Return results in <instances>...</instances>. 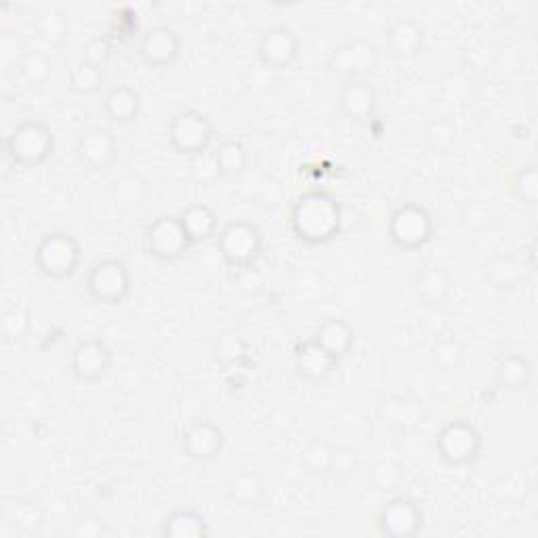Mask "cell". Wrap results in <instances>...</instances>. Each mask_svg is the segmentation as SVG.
<instances>
[{
    "label": "cell",
    "instance_id": "1",
    "mask_svg": "<svg viewBox=\"0 0 538 538\" xmlns=\"http://www.w3.org/2000/svg\"><path fill=\"white\" fill-rule=\"evenodd\" d=\"M288 227L305 244L320 246L333 242L343 230L341 202L326 192H307L293 202Z\"/></svg>",
    "mask_w": 538,
    "mask_h": 538
},
{
    "label": "cell",
    "instance_id": "2",
    "mask_svg": "<svg viewBox=\"0 0 538 538\" xmlns=\"http://www.w3.org/2000/svg\"><path fill=\"white\" fill-rule=\"evenodd\" d=\"M217 248L227 267L236 269V272H248L263 257V232L253 221H230L223 225V230L217 236Z\"/></svg>",
    "mask_w": 538,
    "mask_h": 538
},
{
    "label": "cell",
    "instance_id": "3",
    "mask_svg": "<svg viewBox=\"0 0 538 538\" xmlns=\"http://www.w3.org/2000/svg\"><path fill=\"white\" fill-rule=\"evenodd\" d=\"M55 135L43 120H26L5 139V154L22 169H38L53 156Z\"/></svg>",
    "mask_w": 538,
    "mask_h": 538
},
{
    "label": "cell",
    "instance_id": "4",
    "mask_svg": "<svg viewBox=\"0 0 538 538\" xmlns=\"http://www.w3.org/2000/svg\"><path fill=\"white\" fill-rule=\"evenodd\" d=\"M433 232H436V223H433L431 213L417 202H406L398 206L387 219L389 242L406 253L427 246L433 238Z\"/></svg>",
    "mask_w": 538,
    "mask_h": 538
},
{
    "label": "cell",
    "instance_id": "5",
    "mask_svg": "<svg viewBox=\"0 0 538 538\" xmlns=\"http://www.w3.org/2000/svg\"><path fill=\"white\" fill-rule=\"evenodd\" d=\"M82 259L80 242L68 232H47L38 240L34 263L38 272L51 280H66L76 274Z\"/></svg>",
    "mask_w": 538,
    "mask_h": 538
},
{
    "label": "cell",
    "instance_id": "6",
    "mask_svg": "<svg viewBox=\"0 0 538 538\" xmlns=\"http://www.w3.org/2000/svg\"><path fill=\"white\" fill-rule=\"evenodd\" d=\"M85 291L99 305H122L133 291V276L127 263L114 257L95 261L87 272Z\"/></svg>",
    "mask_w": 538,
    "mask_h": 538
},
{
    "label": "cell",
    "instance_id": "7",
    "mask_svg": "<svg viewBox=\"0 0 538 538\" xmlns=\"http://www.w3.org/2000/svg\"><path fill=\"white\" fill-rule=\"evenodd\" d=\"M484 448L482 431L467 419H454L442 425L436 436V452L448 467H469L480 459Z\"/></svg>",
    "mask_w": 538,
    "mask_h": 538
},
{
    "label": "cell",
    "instance_id": "8",
    "mask_svg": "<svg viewBox=\"0 0 538 538\" xmlns=\"http://www.w3.org/2000/svg\"><path fill=\"white\" fill-rule=\"evenodd\" d=\"M167 137L173 152L194 158L213 148L215 127L206 114L198 110H183L171 118Z\"/></svg>",
    "mask_w": 538,
    "mask_h": 538
},
{
    "label": "cell",
    "instance_id": "9",
    "mask_svg": "<svg viewBox=\"0 0 538 538\" xmlns=\"http://www.w3.org/2000/svg\"><path fill=\"white\" fill-rule=\"evenodd\" d=\"M381 64L379 47L368 38H354L339 43L328 53L326 68L330 74H335L343 80L368 78L372 72H377Z\"/></svg>",
    "mask_w": 538,
    "mask_h": 538
},
{
    "label": "cell",
    "instance_id": "10",
    "mask_svg": "<svg viewBox=\"0 0 538 538\" xmlns=\"http://www.w3.org/2000/svg\"><path fill=\"white\" fill-rule=\"evenodd\" d=\"M192 240L185 232L179 215H164L152 221L146 230V251L162 263H175L188 255Z\"/></svg>",
    "mask_w": 538,
    "mask_h": 538
},
{
    "label": "cell",
    "instance_id": "11",
    "mask_svg": "<svg viewBox=\"0 0 538 538\" xmlns=\"http://www.w3.org/2000/svg\"><path fill=\"white\" fill-rule=\"evenodd\" d=\"M114 366V351L103 339H82L70 356L72 377L82 385H93L106 379Z\"/></svg>",
    "mask_w": 538,
    "mask_h": 538
},
{
    "label": "cell",
    "instance_id": "12",
    "mask_svg": "<svg viewBox=\"0 0 538 538\" xmlns=\"http://www.w3.org/2000/svg\"><path fill=\"white\" fill-rule=\"evenodd\" d=\"M301 55V38L291 26H272L267 28L257 45V57L261 66L274 72H282L295 66Z\"/></svg>",
    "mask_w": 538,
    "mask_h": 538
},
{
    "label": "cell",
    "instance_id": "13",
    "mask_svg": "<svg viewBox=\"0 0 538 538\" xmlns=\"http://www.w3.org/2000/svg\"><path fill=\"white\" fill-rule=\"evenodd\" d=\"M425 515L417 501L410 496H393L389 499L379 515H377V528L379 534L389 538H412L423 530Z\"/></svg>",
    "mask_w": 538,
    "mask_h": 538
},
{
    "label": "cell",
    "instance_id": "14",
    "mask_svg": "<svg viewBox=\"0 0 538 538\" xmlns=\"http://www.w3.org/2000/svg\"><path fill=\"white\" fill-rule=\"evenodd\" d=\"M225 433L213 421H192L181 433V450L194 463L206 465L221 457Z\"/></svg>",
    "mask_w": 538,
    "mask_h": 538
},
{
    "label": "cell",
    "instance_id": "15",
    "mask_svg": "<svg viewBox=\"0 0 538 538\" xmlns=\"http://www.w3.org/2000/svg\"><path fill=\"white\" fill-rule=\"evenodd\" d=\"M137 53L152 70L173 68L181 57V36L169 26H154L143 32Z\"/></svg>",
    "mask_w": 538,
    "mask_h": 538
},
{
    "label": "cell",
    "instance_id": "16",
    "mask_svg": "<svg viewBox=\"0 0 538 538\" xmlns=\"http://www.w3.org/2000/svg\"><path fill=\"white\" fill-rule=\"evenodd\" d=\"M76 156L85 169L103 173L118 160V141L110 129L93 127L78 137Z\"/></svg>",
    "mask_w": 538,
    "mask_h": 538
},
{
    "label": "cell",
    "instance_id": "17",
    "mask_svg": "<svg viewBox=\"0 0 538 538\" xmlns=\"http://www.w3.org/2000/svg\"><path fill=\"white\" fill-rule=\"evenodd\" d=\"M339 362H341L339 358H335L314 339L299 343L295 349V370L307 383L314 385L326 383L337 372Z\"/></svg>",
    "mask_w": 538,
    "mask_h": 538
},
{
    "label": "cell",
    "instance_id": "18",
    "mask_svg": "<svg viewBox=\"0 0 538 538\" xmlns=\"http://www.w3.org/2000/svg\"><path fill=\"white\" fill-rule=\"evenodd\" d=\"M337 106L347 120L366 122L377 110V89L368 78L343 80Z\"/></svg>",
    "mask_w": 538,
    "mask_h": 538
},
{
    "label": "cell",
    "instance_id": "19",
    "mask_svg": "<svg viewBox=\"0 0 538 538\" xmlns=\"http://www.w3.org/2000/svg\"><path fill=\"white\" fill-rule=\"evenodd\" d=\"M452 276L442 265H423L415 274V295L427 309H440L452 295Z\"/></svg>",
    "mask_w": 538,
    "mask_h": 538
},
{
    "label": "cell",
    "instance_id": "20",
    "mask_svg": "<svg viewBox=\"0 0 538 538\" xmlns=\"http://www.w3.org/2000/svg\"><path fill=\"white\" fill-rule=\"evenodd\" d=\"M387 49L398 59H412L423 51L425 45V30L412 17H400L387 28L385 34Z\"/></svg>",
    "mask_w": 538,
    "mask_h": 538
},
{
    "label": "cell",
    "instance_id": "21",
    "mask_svg": "<svg viewBox=\"0 0 538 538\" xmlns=\"http://www.w3.org/2000/svg\"><path fill=\"white\" fill-rule=\"evenodd\" d=\"M534 366L524 354H503L494 364V385L501 391L517 393L526 391L532 385Z\"/></svg>",
    "mask_w": 538,
    "mask_h": 538
},
{
    "label": "cell",
    "instance_id": "22",
    "mask_svg": "<svg viewBox=\"0 0 538 538\" xmlns=\"http://www.w3.org/2000/svg\"><path fill=\"white\" fill-rule=\"evenodd\" d=\"M379 419L389 429L412 431L423 423L425 412L417 400H412L408 396H400V393H393V396H387L379 404Z\"/></svg>",
    "mask_w": 538,
    "mask_h": 538
},
{
    "label": "cell",
    "instance_id": "23",
    "mask_svg": "<svg viewBox=\"0 0 538 538\" xmlns=\"http://www.w3.org/2000/svg\"><path fill=\"white\" fill-rule=\"evenodd\" d=\"M143 108L141 93L129 85H116L103 95V114L116 124H131Z\"/></svg>",
    "mask_w": 538,
    "mask_h": 538
},
{
    "label": "cell",
    "instance_id": "24",
    "mask_svg": "<svg viewBox=\"0 0 538 538\" xmlns=\"http://www.w3.org/2000/svg\"><path fill=\"white\" fill-rule=\"evenodd\" d=\"M335 358L343 360L356 345V330L347 320L341 318H326L312 337Z\"/></svg>",
    "mask_w": 538,
    "mask_h": 538
},
{
    "label": "cell",
    "instance_id": "25",
    "mask_svg": "<svg viewBox=\"0 0 538 538\" xmlns=\"http://www.w3.org/2000/svg\"><path fill=\"white\" fill-rule=\"evenodd\" d=\"M225 494L234 505L244 507V509H253L263 503L267 486H265V480L261 478V473L246 469V471L236 473L234 478H230V482H227L225 486Z\"/></svg>",
    "mask_w": 538,
    "mask_h": 538
},
{
    "label": "cell",
    "instance_id": "26",
    "mask_svg": "<svg viewBox=\"0 0 538 538\" xmlns=\"http://www.w3.org/2000/svg\"><path fill=\"white\" fill-rule=\"evenodd\" d=\"M162 536L167 538H204L209 534V524L206 517L196 509H175L164 517Z\"/></svg>",
    "mask_w": 538,
    "mask_h": 538
},
{
    "label": "cell",
    "instance_id": "27",
    "mask_svg": "<svg viewBox=\"0 0 538 538\" xmlns=\"http://www.w3.org/2000/svg\"><path fill=\"white\" fill-rule=\"evenodd\" d=\"M110 192L120 209H139V206L148 200L152 185L141 173L129 171L112 181Z\"/></svg>",
    "mask_w": 538,
    "mask_h": 538
},
{
    "label": "cell",
    "instance_id": "28",
    "mask_svg": "<svg viewBox=\"0 0 538 538\" xmlns=\"http://www.w3.org/2000/svg\"><path fill=\"white\" fill-rule=\"evenodd\" d=\"M179 219L185 227V232H188L192 244L211 240L217 234V227H219L217 213L204 202H194L190 206H185Z\"/></svg>",
    "mask_w": 538,
    "mask_h": 538
},
{
    "label": "cell",
    "instance_id": "29",
    "mask_svg": "<svg viewBox=\"0 0 538 538\" xmlns=\"http://www.w3.org/2000/svg\"><path fill=\"white\" fill-rule=\"evenodd\" d=\"M524 280V263L513 255H496L486 263V282L494 291H511Z\"/></svg>",
    "mask_w": 538,
    "mask_h": 538
},
{
    "label": "cell",
    "instance_id": "30",
    "mask_svg": "<svg viewBox=\"0 0 538 538\" xmlns=\"http://www.w3.org/2000/svg\"><path fill=\"white\" fill-rule=\"evenodd\" d=\"M68 85L78 95H95L106 85V68L80 57L70 68Z\"/></svg>",
    "mask_w": 538,
    "mask_h": 538
},
{
    "label": "cell",
    "instance_id": "31",
    "mask_svg": "<svg viewBox=\"0 0 538 538\" xmlns=\"http://www.w3.org/2000/svg\"><path fill=\"white\" fill-rule=\"evenodd\" d=\"M221 177H240L251 162V154L236 139H225L213 146Z\"/></svg>",
    "mask_w": 538,
    "mask_h": 538
},
{
    "label": "cell",
    "instance_id": "32",
    "mask_svg": "<svg viewBox=\"0 0 538 538\" xmlns=\"http://www.w3.org/2000/svg\"><path fill=\"white\" fill-rule=\"evenodd\" d=\"M467 360V347L454 337H440L431 347V364L446 375H454Z\"/></svg>",
    "mask_w": 538,
    "mask_h": 538
},
{
    "label": "cell",
    "instance_id": "33",
    "mask_svg": "<svg viewBox=\"0 0 538 538\" xmlns=\"http://www.w3.org/2000/svg\"><path fill=\"white\" fill-rule=\"evenodd\" d=\"M53 74V61L45 51H26L22 61L17 64V76L22 78L30 89L45 87Z\"/></svg>",
    "mask_w": 538,
    "mask_h": 538
},
{
    "label": "cell",
    "instance_id": "34",
    "mask_svg": "<svg viewBox=\"0 0 538 538\" xmlns=\"http://www.w3.org/2000/svg\"><path fill=\"white\" fill-rule=\"evenodd\" d=\"M34 32L51 45H59L68 36V15L59 7H43L32 22Z\"/></svg>",
    "mask_w": 538,
    "mask_h": 538
},
{
    "label": "cell",
    "instance_id": "35",
    "mask_svg": "<svg viewBox=\"0 0 538 538\" xmlns=\"http://www.w3.org/2000/svg\"><path fill=\"white\" fill-rule=\"evenodd\" d=\"M32 330V312L22 305L15 303L7 307L0 316V337L5 343H22Z\"/></svg>",
    "mask_w": 538,
    "mask_h": 538
},
{
    "label": "cell",
    "instance_id": "36",
    "mask_svg": "<svg viewBox=\"0 0 538 538\" xmlns=\"http://www.w3.org/2000/svg\"><path fill=\"white\" fill-rule=\"evenodd\" d=\"M457 135H459L457 124L442 116L427 122V127L423 131V141L427 150L436 154H446L454 146V141H457Z\"/></svg>",
    "mask_w": 538,
    "mask_h": 538
},
{
    "label": "cell",
    "instance_id": "37",
    "mask_svg": "<svg viewBox=\"0 0 538 538\" xmlns=\"http://www.w3.org/2000/svg\"><path fill=\"white\" fill-rule=\"evenodd\" d=\"M511 196L524 206H534L538 202V173L534 164H524L513 173Z\"/></svg>",
    "mask_w": 538,
    "mask_h": 538
},
{
    "label": "cell",
    "instance_id": "38",
    "mask_svg": "<svg viewBox=\"0 0 538 538\" xmlns=\"http://www.w3.org/2000/svg\"><path fill=\"white\" fill-rule=\"evenodd\" d=\"M333 444H328L324 440H316L307 446L303 452V465L312 473H328L330 465H333V454H335Z\"/></svg>",
    "mask_w": 538,
    "mask_h": 538
},
{
    "label": "cell",
    "instance_id": "39",
    "mask_svg": "<svg viewBox=\"0 0 538 538\" xmlns=\"http://www.w3.org/2000/svg\"><path fill=\"white\" fill-rule=\"evenodd\" d=\"M370 482L379 490H396L404 482V469L396 461H379L370 471Z\"/></svg>",
    "mask_w": 538,
    "mask_h": 538
},
{
    "label": "cell",
    "instance_id": "40",
    "mask_svg": "<svg viewBox=\"0 0 538 538\" xmlns=\"http://www.w3.org/2000/svg\"><path fill=\"white\" fill-rule=\"evenodd\" d=\"M246 356V343L236 333H223L215 341V358L223 364H234Z\"/></svg>",
    "mask_w": 538,
    "mask_h": 538
},
{
    "label": "cell",
    "instance_id": "41",
    "mask_svg": "<svg viewBox=\"0 0 538 538\" xmlns=\"http://www.w3.org/2000/svg\"><path fill=\"white\" fill-rule=\"evenodd\" d=\"M43 509L38 503L32 501H17L11 507V520L24 530H34L40 522H43Z\"/></svg>",
    "mask_w": 538,
    "mask_h": 538
},
{
    "label": "cell",
    "instance_id": "42",
    "mask_svg": "<svg viewBox=\"0 0 538 538\" xmlns=\"http://www.w3.org/2000/svg\"><path fill=\"white\" fill-rule=\"evenodd\" d=\"M192 173H194L196 181H200V183H215L221 177L213 148L192 158Z\"/></svg>",
    "mask_w": 538,
    "mask_h": 538
},
{
    "label": "cell",
    "instance_id": "43",
    "mask_svg": "<svg viewBox=\"0 0 538 538\" xmlns=\"http://www.w3.org/2000/svg\"><path fill=\"white\" fill-rule=\"evenodd\" d=\"M26 49L22 45V40L17 38L15 32H5L3 40H0V57H3L5 68H17L19 61H22Z\"/></svg>",
    "mask_w": 538,
    "mask_h": 538
},
{
    "label": "cell",
    "instance_id": "44",
    "mask_svg": "<svg viewBox=\"0 0 538 538\" xmlns=\"http://www.w3.org/2000/svg\"><path fill=\"white\" fill-rule=\"evenodd\" d=\"M110 55H112V45L106 36L91 38L89 43L85 45V51H82V59L93 61V64L103 66V68H106Z\"/></svg>",
    "mask_w": 538,
    "mask_h": 538
},
{
    "label": "cell",
    "instance_id": "45",
    "mask_svg": "<svg viewBox=\"0 0 538 538\" xmlns=\"http://www.w3.org/2000/svg\"><path fill=\"white\" fill-rule=\"evenodd\" d=\"M110 530L106 526V522L99 520V517H80L78 522H74L72 526V534L78 538H101L106 536Z\"/></svg>",
    "mask_w": 538,
    "mask_h": 538
},
{
    "label": "cell",
    "instance_id": "46",
    "mask_svg": "<svg viewBox=\"0 0 538 538\" xmlns=\"http://www.w3.org/2000/svg\"><path fill=\"white\" fill-rule=\"evenodd\" d=\"M356 469V457L354 452H351L349 448H335V454H333V465H330V471L337 475V478H345V475H349L351 471Z\"/></svg>",
    "mask_w": 538,
    "mask_h": 538
}]
</instances>
